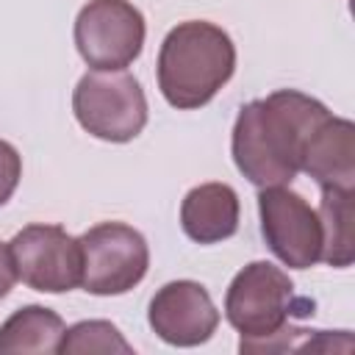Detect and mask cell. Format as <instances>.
Wrapping results in <instances>:
<instances>
[{
    "mask_svg": "<svg viewBox=\"0 0 355 355\" xmlns=\"http://www.w3.org/2000/svg\"><path fill=\"white\" fill-rule=\"evenodd\" d=\"M330 111L297 92L280 89L263 100L241 105L233 125V161L239 172L261 186H288L300 172V158L313 128L327 119Z\"/></svg>",
    "mask_w": 355,
    "mask_h": 355,
    "instance_id": "cell-1",
    "label": "cell"
},
{
    "mask_svg": "<svg viewBox=\"0 0 355 355\" xmlns=\"http://www.w3.org/2000/svg\"><path fill=\"white\" fill-rule=\"evenodd\" d=\"M236 72V44L214 22L175 25L158 50V89L172 108L191 111L216 97Z\"/></svg>",
    "mask_w": 355,
    "mask_h": 355,
    "instance_id": "cell-2",
    "label": "cell"
},
{
    "mask_svg": "<svg viewBox=\"0 0 355 355\" xmlns=\"http://www.w3.org/2000/svg\"><path fill=\"white\" fill-rule=\"evenodd\" d=\"M308 316L313 305L294 294V283L269 261L247 263L227 286L225 316L241 333L239 349L280 333L288 316Z\"/></svg>",
    "mask_w": 355,
    "mask_h": 355,
    "instance_id": "cell-3",
    "label": "cell"
},
{
    "mask_svg": "<svg viewBox=\"0 0 355 355\" xmlns=\"http://www.w3.org/2000/svg\"><path fill=\"white\" fill-rule=\"evenodd\" d=\"M75 119L103 141H130L147 125V97L141 83L125 69H92L72 94Z\"/></svg>",
    "mask_w": 355,
    "mask_h": 355,
    "instance_id": "cell-4",
    "label": "cell"
},
{
    "mask_svg": "<svg viewBox=\"0 0 355 355\" xmlns=\"http://www.w3.org/2000/svg\"><path fill=\"white\" fill-rule=\"evenodd\" d=\"M80 286L97 297H116L141 283L150 266L144 236L125 222H100L80 239Z\"/></svg>",
    "mask_w": 355,
    "mask_h": 355,
    "instance_id": "cell-5",
    "label": "cell"
},
{
    "mask_svg": "<svg viewBox=\"0 0 355 355\" xmlns=\"http://www.w3.org/2000/svg\"><path fill=\"white\" fill-rule=\"evenodd\" d=\"M144 17L128 0H89L75 19V47L92 69H125L144 47Z\"/></svg>",
    "mask_w": 355,
    "mask_h": 355,
    "instance_id": "cell-6",
    "label": "cell"
},
{
    "mask_svg": "<svg viewBox=\"0 0 355 355\" xmlns=\"http://www.w3.org/2000/svg\"><path fill=\"white\" fill-rule=\"evenodd\" d=\"M17 280L36 291L64 294L80 286V244L58 225H28L8 241Z\"/></svg>",
    "mask_w": 355,
    "mask_h": 355,
    "instance_id": "cell-7",
    "label": "cell"
},
{
    "mask_svg": "<svg viewBox=\"0 0 355 355\" xmlns=\"http://www.w3.org/2000/svg\"><path fill=\"white\" fill-rule=\"evenodd\" d=\"M261 233L269 250L291 269H311L322 261V225L308 200L288 186H269L258 194Z\"/></svg>",
    "mask_w": 355,
    "mask_h": 355,
    "instance_id": "cell-8",
    "label": "cell"
},
{
    "mask_svg": "<svg viewBox=\"0 0 355 355\" xmlns=\"http://www.w3.org/2000/svg\"><path fill=\"white\" fill-rule=\"evenodd\" d=\"M147 322L166 344L197 347L214 336L219 324V311L202 283L172 280L161 286L150 300Z\"/></svg>",
    "mask_w": 355,
    "mask_h": 355,
    "instance_id": "cell-9",
    "label": "cell"
},
{
    "mask_svg": "<svg viewBox=\"0 0 355 355\" xmlns=\"http://www.w3.org/2000/svg\"><path fill=\"white\" fill-rule=\"evenodd\" d=\"M300 169L308 172L322 189L355 186V125L341 116L322 119L308 136L300 158Z\"/></svg>",
    "mask_w": 355,
    "mask_h": 355,
    "instance_id": "cell-10",
    "label": "cell"
},
{
    "mask_svg": "<svg viewBox=\"0 0 355 355\" xmlns=\"http://www.w3.org/2000/svg\"><path fill=\"white\" fill-rule=\"evenodd\" d=\"M183 233L197 244H216L239 230V194L227 183L194 186L180 205Z\"/></svg>",
    "mask_w": 355,
    "mask_h": 355,
    "instance_id": "cell-11",
    "label": "cell"
},
{
    "mask_svg": "<svg viewBox=\"0 0 355 355\" xmlns=\"http://www.w3.org/2000/svg\"><path fill=\"white\" fill-rule=\"evenodd\" d=\"M64 322L44 305H25L0 324V355H53L64 341Z\"/></svg>",
    "mask_w": 355,
    "mask_h": 355,
    "instance_id": "cell-12",
    "label": "cell"
},
{
    "mask_svg": "<svg viewBox=\"0 0 355 355\" xmlns=\"http://www.w3.org/2000/svg\"><path fill=\"white\" fill-rule=\"evenodd\" d=\"M322 225V261L344 269L355 258V205L352 189H322V202L316 208Z\"/></svg>",
    "mask_w": 355,
    "mask_h": 355,
    "instance_id": "cell-13",
    "label": "cell"
},
{
    "mask_svg": "<svg viewBox=\"0 0 355 355\" xmlns=\"http://www.w3.org/2000/svg\"><path fill=\"white\" fill-rule=\"evenodd\" d=\"M64 355H83V352H122L130 355L133 347L122 338V333L105 322V319H89V322H78L64 333L61 349Z\"/></svg>",
    "mask_w": 355,
    "mask_h": 355,
    "instance_id": "cell-14",
    "label": "cell"
},
{
    "mask_svg": "<svg viewBox=\"0 0 355 355\" xmlns=\"http://www.w3.org/2000/svg\"><path fill=\"white\" fill-rule=\"evenodd\" d=\"M19 178H22V158L14 144L0 139V205H6L11 200Z\"/></svg>",
    "mask_w": 355,
    "mask_h": 355,
    "instance_id": "cell-15",
    "label": "cell"
},
{
    "mask_svg": "<svg viewBox=\"0 0 355 355\" xmlns=\"http://www.w3.org/2000/svg\"><path fill=\"white\" fill-rule=\"evenodd\" d=\"M17 283V269H14V258H11V250L8 244L0 241V300L14 288Z\"/></svg>",
    "mask_w": 355,
    "mask_h": 355,
    "instance_id": "cell-16",
    "label": "cell"
}]
</instances>
